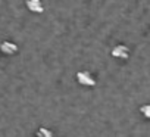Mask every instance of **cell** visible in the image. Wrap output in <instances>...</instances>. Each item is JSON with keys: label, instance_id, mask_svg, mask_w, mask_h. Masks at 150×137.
Wrapping results in <instances>:
<instances>
[{"label": "cell", "instance_id": "obj_1", "mask_svg": "<svg viewBox=\"0 0 150 137\" xmlns=\"http://www.w3.org/2000/svg\"><path fill=\"white\" fill-rule=\"evenodd\" d=\"M75 77H77L78 84L83 87H94L96 86V78L88 71H80V72H77Z\"/></svg>", "mask_w": 150, "mask_h": 137}, {"label": "cell", "instance_id": "obj_2", "mask_svg": "<svg viewBox=\"0 0 150 137\" xmlns=\"http://www.w3.org/2000/svg\"><path fill=\"white\" fill-rule=\"evenodd\" d=\"M112 56L113 57H116V59H128V56H129V49L127 47V46H124V44H118V46H115L113 49H112Z\"/></svg>", "mask_w": 150, "mask_h": 137}, {"label": "cell", "instance_id": "obj_3", "mask_svg": "<svg viewBox=\"0 0 150 137\" xmlns=\"http://www.w3.org/2000/svg\"><path fill=\"white\" fill-rule=\"evenodd\" d=\"M0 50H2V53L11 56V55H15L18 52V46L13 41H3L2 44H0Z\"/></svg>", "mask_w": 150, "mask_h": 137}, {"label": "cell", "instance_id": "obj_4", "mask_svg": "<svg viewBox=\"0 0 150 137\" xmlns=\"http://www.w3.org/2000/svg\"><path fill=\"white\" fill-rule=\"evenodd\" d=\"M27 8H28V11H31L34 13H41L44 11L41 0H27Z\"/></svg>", "mask_w": 150, "mask_h": 137}, {"label": "cell", "instance_id": "obj_5", "mask_svg": "<svg viewBox=\"0 0 150 137\" xmlns=\"http://www.w3.org/2000/svg\"><path fill=\"white\" fill-rule=\"evenodd\" d=\"M35 136H37V137H53V131L49 130V128H46V127H40V128L37 130Z\"/></svg>", "mask_w": 150, "mask_h": 137}, {"label": "cell", "instance_id": "obj_6", "mask_svg": "<svg viewBox=\"0 0 150 137\" xmlns=\"http://www.w3.org/2000/svg\"><path fill=\"white\" fill-rule=\"evenodd\" d=\"M140 112H141V115H143L146 119H150V103L143 105V106L140 108Z\"/></svg>", "mask_w": 150, "mask_h": 137}]
</instances>
